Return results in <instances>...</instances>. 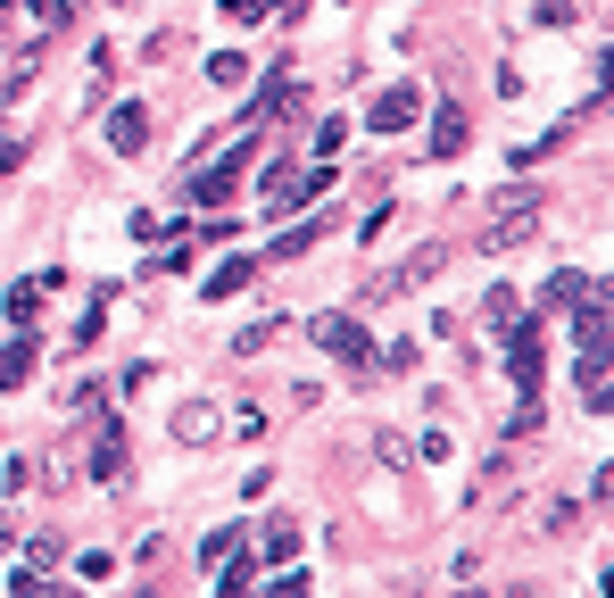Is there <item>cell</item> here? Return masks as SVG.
<instances>
[{
	"mask_svg": "<svg viewBox=\"0 0 614 598\" xmlns=\"http://www.w3.org/2000/svg\"><path fill=\"white\" fill-rule=\"evenodd\" d=\"M42 317V283H9V324H34Z\"/></svg>",
	"mask_w": 614,
	"mask_h": 598,
	"instance_id": "13",
	"label": "cell"
},
{
	"mask_svg": "<svg viewBox=\"0 0 614 598\" xmlns=\"http://www.w3.org/2000/svg\"><path fill=\"white\" fill-rule=\"evenodd\" d=\"M415 109H424V92H415V84H391V92L373 100V133H399V125H415Z\"/></svg>",
	"mask_w": 614,
	"mask_h": 598,
	"instance_id": "7",
	"label": "cell"
},
{
	"mask_svg": "<svg viewBox=\"0 0 614 598\" xmlns=\"http://www.w3.org/2000/svg\"><path fill=\"white\" fill-rule=\"evenodd\" d=\"M249 275H258L249 258H224L216 275H208V299H242V291H249Z\"/></svg>",
	"mask_w": 614,
	"mask_h": 598,
	"instance_id": "10",
	"label": "cell"
},
{
	"mask_svg": "<svg viewBox=\"0 0 614 598\" xmlns=\"http://www.w3.org/2000/svg\"><path fill=\"white\" fill-rule=\"evenodd\" d=\"M523 317V291H506V283H499V291H490V324H515Z\"/></svg>",
	"mask_w": 614,
	"mask_h": 598,
	"instance_id": "17",
	"label": "cell"
},
{
	"mask_svg": "<svg viewBox=\"0 0 614 598\" xmlns=\"http://www.w3.org/2000/svg\"><path fill=\"white\" fill-rule=\"evenodd\" d=\"M266 9H275V0H224V18H233V25H258Z\"/></svg>",
	"mask_w": 614,
	"mask_h": 598,
	"instance_id": "18",
	"label": "cell"
},
{
	"mask_svg": "<svg viewBox=\"0 0 614 598\" xmlns=\"http://www.w3.org/2000/svg\"><path fill=\"white\" fill-rule=\"evenodd\" d=\"M216 432H224V408H216V399H183V408H175V441H183V449H208Z\"/></svg>",
	"mask_w": 614,
	"mask_h": 598,
	"instance_id": "4",
	"label": "cell"
},
{
	"mask_svg": "<svg viewBox=\"0 0 614 598\" xmlns=\"http://www.w3.org/2000/svg\"><path fill=\"white\" fill-rule=\"evenodd\" d=\"M316 233H324V217H308V224H291V233H282V242H275V258H299V250L316 242Z\"/></svg>",
	"mask_w": 614,
	"mask_h": 598,
	"instance_id": "15",
	"label": "cell"
},
{
	"mask_svg": "<svg viewBox=\"0 0 614 598\" xmlns=\"http://www.w3.org/2000/svg\"><path fill=\"white\" fill-rule=\"evenodd\" d=\"M523 242H540V191H515L482 233V250H523Z\"/></svg>",
	"mask_w": 614,
	"mask_h": 598,
	"instance_id": "1",
	"label": "cell"
},
{
	"mask_svg": "<svg viewBox=\"0 0 614 598\" xmlns=\"http://www.w3.org/2000/svg\"><path fill=\"white\" fill-rule=\"evenodd\" d=\"M308 341L333 350V357H349V366H373V341H366V324H357V317H316V324H308Z\"/></svg>",
	"mask_w": 614,
	"mask_h": 598,
	"instance_id": "2",
	"label": "cell"
},
{
	"mask_svg": "<svg viewBox=\"0 0 614 598\" xmlns=\"http://www.w3.org/2000/svg\"><path fill=\"white\" fill-rule=\"evenodd\" d=\"M25 374H34V341H9V350H0V391H18Z\"/></svg>",
	"mask_w": 614,
	"mask_h": 598,
	"instance_id": "11",
	"label": "cell"
},
{
	"mask_svg": "<svg viewBox=\"0 0 614 598\" xmlns=\"http://www.w3.org/2000/svg\"><path fill=\"white\" fill-rule=\"evenodd\" d=\"M506 333H515V341H506V374H515V391H540V324L515 317Z\"/></svg>",
	"mask_w": 614,
	"mask_h": 598,
	"instance_id": "3",
	"label": "cell"
},
{
	"mask_svg": "<svg viewBox=\"0 0 614 598\" xmlns=\"http://www.w3.org/2000/svg\"><path fill=\"white\" fill-rule=\"evenodd\" d=\"M208 565H224V557H242V532H233V523H224V532H208V549H200Z\"/></svg>",
	"mask_w": 614,
	"mask_h": 598,
	"instance_id": "16",
	"label": "cell"
},
{
	"mask_svg": "<svg viewBox=\"0 0 614 598\" xmlns=\"http://www.w3.org/2000/svg\"><path fill=\"white\" fill-rule=\"evenodd\" d=\"M109 142H116V150H125V158H133V150H142V142H149V117H142V109H133V100H116V109H109Z\"/></svg>",
	"mask_w": 614,
	"mask_h": 598,
	"instance_id": "9",
	"label": "cell"
},
{
	"mask_svg": "<svg viewBox=\"0 0 614 598\" xmlns=\"http://www.w3.org/2000/svg\"><path fill=\"white\" fill-rule=\"evenodd\" d=\"M540 299H548V308H565V317H573V308H590V299H598V283H590V275H573V266H557Z\"/></svg>",
	"mask_w": 614,
	"mask_h": 598,
	"instance_id": "8",
	"label": "cell"
},
{
	"mask_svg": "<svg viewBox=\"0 0 614 598\" xmlns=\"http://www.w3.org/2000/svg\"><path fill=\"white\" fill-rule=\"evenodd\" d=\"M581 399L606 408V350H581Z\"/></svg>",
	"mask_w": 614,
	"mask_h": 598,
	"instance_id": "12",
	"label": "cell"
},
{
	"mask_svg": "<svg viewBox=\"0 0 614 598\" xmlns=\"http://www.w3.org/2000/svg\"><path fill=\"white\" fill-rule=\"evenodd\" d=\"M432 150H440V158H448V150H466V117H457V109H440V125H432Z\"/></svg>",
	"mask_w": 614,
	"mask_h": 598,
	"instance_id": "14",
	"label": "cell"
},
{
	"mask_svg": "<svg viewBox=\"0 0 614 598\" xmlns=\"http://www.w3.org/2000/svg\"><path fill=\"white\" fill-rule=\"evenodd\" d=\"M249 150H258V142H249V133H242V142H233V150H216V167H208L200 184H191V200H224V191H233V175L249 167Z\"/></svg>",
	"mask_w": 614,
	"mask_h": 598,
	"instance_id": "5",
	"label": "cell"
},
{
	"mask_svg": "<svg viewBox=\"0 0 614 598\" xmlns=\"http://www.w3.org/2000/svg\"><path fill=\"white\" fill-rule=\"evenodd\" d=\"M92 474L100 483H125V432H116V416L92 424Z\"/></svg>",
	"mask_w": 614,
	"mask_h": 598,
	"instance_id": "6",
	"label": "cell"
}]
</instances>
